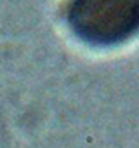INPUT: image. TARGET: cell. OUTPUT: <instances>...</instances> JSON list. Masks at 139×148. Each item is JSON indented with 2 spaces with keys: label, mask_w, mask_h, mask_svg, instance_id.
<instances>
[{
  "label": "cell",
  "mask_w": 139,
  "mask_h": 148,
  "mask_svg": "<svg viewBox=\"0 0 139 148\" xmlns=\"http://www.w3.org/2000/svg\"><path fill=\"white\" fill-rule=\"evenodd\" d=\"M68 21L91 44H118L139 30V0H72Z\"/></svg>",
  "instance_id": "6da1fadb"
}]
</instances>
